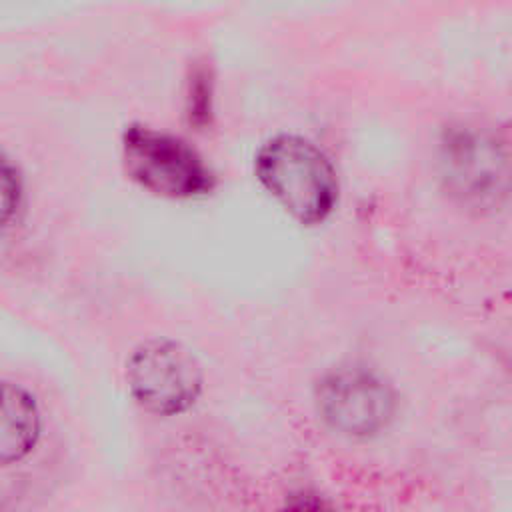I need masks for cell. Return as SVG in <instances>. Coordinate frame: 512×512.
<instances>
[{"label": "cell", "instance_id": "6da1fadb", "mask_svg": "<svg viewBox=\"0 0 512 512\" xmlns=\"http://www.w3.org/2000/svg\"><path fill=\"white\" fill-rule=\"evenodd\" d=\"M266 192L300 224L324 222L338 204V174L328 154L300 134H276L254 156Z\"/></svg>", "mask_w": 512, "mask_h": 512}, {"label": "cell", "instance_id": "7a4b0ae2", "mask_svg": "<svg viewBox=\"0 0 512 512\" xmlns=\"http://www.w3.org/2000/svg\"><path fill=\"white\" fill-rule=\"evenodd\" d=\"M122 162L138 186L164 198H200L216 186V174L198 150L146 124H130L122 132Z\"/></svg>", "mask_w": 512, "mask_h": 512}, {"label": "cell", "instance_id": "3957f363", "mask_svg": "<svg viewBox=\"0 0 512 512\" xmlns=\"http://www.w3.org/2000/svg\"><path fill=\"white\" fill-rule=\"evenodd\" d=\"M314 406L332 432L368 440L390 426L398 400L392 384L378 372L360 364H340L314 384Z\"/></svg>", "mask_w": 512, "mask_h": 512}, {"label": "cell", "instance_id": "277c9868", "mask_svg": "<svg viewBox=\"0 0 512 512\" xmlns=\"http://www.w3.org/2000/svg\"><path fill=\"white\" fill-rule=\"evenodd\" d=\"M126 384L142 410L156 416H178L200 398L204 374L184 344L150 338L132 350L126 362Z\"/></svg>", "mask_w": 512, "mask_h": 512}, {"label": "cell", "instance_id": "5b68a950", "mask_svg": "<svg viewBox=\"0 0 512 512\" xmlns=\"http://www.w3.org/2000/svg\"><path fill=\"white\" fill-rule=\"evenodd\" d=\"M448 182L466 198H488L506 180V160L498 142L474 130H458L444 144Z\"/></svg>", "mask_w": 512, "mask_h": 512}, {"label": "cell", "instance_id": "8992f818", "mask_svg": "<svg viewBox=\"0 0 512 512\" xmlns=\"http://www.w3.org/2000/svg\"><path fill=\"white\" fill-rule=\"evenodd\" d=\"M40 432L36 398L24 386L0 380V468L22 462L36 448Z\"/></svg>", "mask_w": 512, "mask_h": 512}, {"label": "cell", "instance_id": "52a82bcc", "mask_svg": "<svg viewBox=\"0 0 512 512\" xmlns=\"http://www.w3.org/2000/svg\"><path fill=\"white\" fill-rule=\"evenodd\" d=\"M22 200V178L10 158L0 154V228L12 220Z\"/></svg>", "mask_w": 512, "mask_h": 512}, {"label": "cell", "instance_id": "ba28073f", "mask_svg": "<svg viewBox=\"0 0 512 512\" xmlns=\"http://www.w3.org/2000/svg\"><path fill=\"white\" fill-rule=\"evenodd\" d=\"M282 512H338L336 504L316 488H296L284 496Z\"/></svg>", "mask_w": 512, "mask_h": 512}, {"label": "cell", "instance_id": "9c48e42d", "mask_svg": "<svg viewBox=\"0 0 512 512\" xmlns=\"http://www.w3.org/2000/svg\"><path fill=\"white\" fill-rule=\"evenodd\" d=\"M210 114V84L206 82V74H200L190 92V116L198 120L200 116L206 120Z\"/></svg>", "mask_w": 512, "mask_h": 512}]
</instances>
